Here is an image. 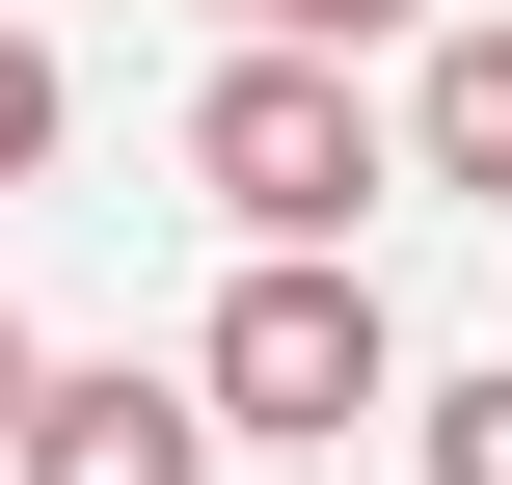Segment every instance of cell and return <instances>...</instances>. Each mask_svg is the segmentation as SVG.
Segmentation results:
<instances>
[{"label": "cell", "instance_id": "1", "mask_svg": "<svg viewBox=\"0 0 512 485\" xmlns=\"http://www.w3.org/2000/svg\"><path fill=\"white\" fill-rule=\"evenodd\" d=\"M189 405H216V459H351V432L405 405V324H378V270H297V243H243V270H216V324H189Z\"/></svg>", "mask_w": 512, "mask_h": 485}, {"label": "cell", "instance_id": "2", "mask_svg": "<svg viewBox=\"0 0 512 485\" xmlns=\"http://www.w3.org/2000/svg\"><path fill=\"white\" fill-rule=\"evenodd\" d=\"M189 189H216L243 243H297V270H351V216L405 189V108H351V54H270V27H243V54L189 81Z\"/></svg>", "mask_w": 512, "mask_h": 485}, {"label": "cell", "instance_id": "3", "mask_svg": "<svg viewBox=\"0 0 512 485\" xmlns=\"http://www.w3.org/2000/svg\"><path fill=\"white\" fill-rule=\"evenodd\" d=\"M0 485H216V405H189V378H135V351H54V378H27V432H0Z\"/></svg>", "mask_w": 512, "mask_h": 485}, {"label": "cell", "instance_id": "4", "mask_svg": "<svg viewBox=\"0 0 512 485\" xmlns=\"http://www.w3.org/2000/svg\"><path fill=\"white\" fill-rule=\"evenodd\" d=\"M405 189H486L512 216V27H432L405 54Z\"/></svg>", "mask_w": 512, "mask_h": 485}, {"label": "cell", "instance_id": "5", "mask_svg": "<svg viewBox=\"0 0 512 485\" xmlns=\"http://www.w3.org/2000/svg\"><path fill=\"white\" fill-rule=\"evenodd\" d=\"M405 459L432 485H512V378H405Z\"/></svg>", "mask_w": 512, "mask_h": 485}, {"label": "cell", "instance_id": "6", "mask_svg": "<svg viewBox=\"0 0 512 485\" xmlns=\"http://www.w3.org/2000/svg\"><path fill=\"white\" fill-rule=\"evenodd\" d=\"M54 135H81V81H54V27H27V0H0V189H27V162H54Z\"/></svg>", "mask_w": 512, "mask_h": 485}, {"label": "cell", "instance_id": "7", "mask_svg": "<svg viewBox=\"0 0 512 485\" xmlns=\"http://www.w3.org/2000/svg\"><path fill=\"white\" fill-rule=\"evenodd\" d=\"M378 27H405V54H432V0H297V27H270V54H378Z\"/></svg>", "mask_w": 512, "mask_h": 485}, {"label": "cell", "instance_id": "8", "mask_svg": "<svg viewBox=\"0 0 512 485\" xmlns=\"http://www.w3.org/2000/svg\"><path fill=\"white\" fill-rule=\"evenodd\" d=\"M27 378H54V351H27V297H0V432H27Z\"/></svg>", "mask_w": 512, "mask_h": 485}, {"label": "cell", "instance_id": "9", "mask_svg": "<svg viewBox=\"0 0 512 485\" xmlns=\"http://www.w3.org/2000/svg\"><path fill=\"white\" fill-rule=\"evenodd\" d=\"M216 27H297V0H216Z\"/></svg>", "mask_w": 512, "mask_h": 485}]
</instances>
